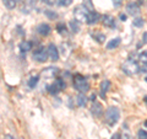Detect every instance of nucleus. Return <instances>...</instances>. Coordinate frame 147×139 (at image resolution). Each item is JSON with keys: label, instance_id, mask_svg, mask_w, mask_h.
I'll use <instances>...</instances> for the list:
<instances>
[{"label": "nucleus", "instance_id": "22", "mask_svg": "<svg viewBox=\"0 0 147 139\" xmlns=\"http://www.w3.org/2000/svg\"><path fill=\"white\" fill-rule=\"evenodd\" d=\"M145 24V21H144V18H141V17H136L134 21H132V25H134L135 27H142Z\"/></svg>", "mask_w": 147, "mask_h": 139}, {"label": "nucleus", "instance_id": "7", "mask_svg": "<svg viewBox=\"0 0 147 139\" xmlns=\"http://www.w3.org/2000/svg\"><path fill=\"white\" fill-rule=\"evenodd\" d=\"M48 54H49V59L52 62H57L59 61V52H58V48L54 43H49L48 46Z\"/></svg>", "mask_w": 147, "mask_h": 139}, {"label": "nucleus", "instance_id": "20", "mask_svg": "<svg viewBox=\"0 0 147 139\" xmlns=\"http://www.w3.org/2000/svg\"><path fill=\"white\" fill-rule=\"evenodd\" d=\"M38 81H39V76H32L30 80H28V87L30 89H33V87L38 84Z\"/></svg>", "mask_w": 147, "mask_h": 139}, {"label": "nucleus", "instance_id": "2", "mask_svg": "<svg viewBox=\"0 0 147 139\" xmlns=\"http://www.w3.org/2000/svg\"><path fill=\"white\" fill-rule=\"evenodd\" d=\"M119 118H120V111L118 107L112 106V107L107 108V111H105V121L108 122V124L114 126L119 121Z\"/></svg>", "mask_w": 147, "mask_h": 139}, {"label": "nucleus", "instance_id": "26", "mask_svg": "<svg viewBox=\"0 0 147 139\" xmlns=\"http://www.w3.org/2000/svg\"><path fill=\"white\" fill-rule=\"evenodd\" d=\"M71 3H72V0H58V4L60 6H69V5H71Z\"/></svg>", "mask_w": 147, "mask_h": 139}, {"label": "nucleus", "instance_id": "21", "mask_svg": "<svg viewBox=\"0 0 147 139\" xmlns=\"http://www.w3.org/2000/svg\"><path fill=\"white\" fill-rule=\"evenodd\" d=\"M82 5H84L87 10L88 11H94V7H93V4H92V1L91 0H84V4H82Z\"/></svg>", "mask_w": 147, "mask_h": 139}, {"label": "nucleus", "instance_id": "28", "mask_svg": "<svg viewBox=\"0 0 147 139\" xmlns=\"http://www.w3.org/2000/svg\"><path fill=\"white\" fill-rule=\"evenodd\" d=\"M57 30H58V32L59 33H65V25L64 24H58L57 25Z\"/></svg>", "mask_w": 147, "mask_h": 139}, {"label": "nucleus", "instance_id": "5", "mask_svg": "<svg viewBox=\"0 0 147 139\" xmlns=\"http://www.w3.org/2000/svg\"><path fill=\"white\" fill-rule=\"evenodd\" d=\"M90 12L91 11L87 10L84 5H80V6L75 7V10H74V16H75L76 20H79L80 22H84V21L87 22V18H88Z\"/></svg>", "mask_w": 147, "mask_h": 139}, {"label": "nucleus", "instance_id": "31", "mask_svg": "<svg viewBox=\"0 0 147 139\" xmlns=\"http://www.w3.org/2000/svg\"><path fill=\"white\" fill-rule=\"evenodd\" d=\"M119 17H120L121 21H126V15H125V14H120V15H119Z\"/></svg>", "mask_w": 147, "mask_h": 139}, {"label": "nucleus", "instance_id": "14", "mask_svg": "<svg viewBox=\"0 0 147 139\" xmlns=\"http://www.w3.org/2000/svg\"><path fill=\"white\" fill-rule=\"evenodd\" d=\"M99 89H100V96L105 97V94L108 92V90L110 89V81L109 80H103L102 82H100V86H99Z\"/></svg>", "mask_w": 147, "mask_h": 139}, {"label": "nucleus", "instance_id": "18", "mask_svg": "<svg viewBox=\"0 0 147 139\" xmlns=\"http://www.w3.org/2000/svg\"><path fill=\"white\" fill-rule=\"evenodd\" d=\"M76 102H77V106H80V107H84V106H86L87 97L85 96V94L80 92V94L77 95V97H76Z\"/></svg>", "mask_w": 147, "mask_h": 139}, {"label": "nucleus", "instance_id": "27", "mask_svg": "<svg viewBox=\"0 0 147 139\" xmlns=\"http://www.w3.org/2000/svg\"><path fill=\"white\" fill-rule=\"evenodd\" d=\"M137 136H139L140 139H147V132L144 131V129H140V131L137 132Z\"/></svg>", "mask_w": 147, "mask_h": 139}, {"label": "nucleus", "instance_id": "35", "mask_svg": "<svg viewBox=\"0 0 147 139\" xmlns=\"http://www.w3.org/2000/svg\"><path fill=\"white\" fill-rule=\"evenodd\" d=\"M91 100H92V101H94V100H96V95H94V94L91 96Z\"/></svg>", "mask_w": 147, "mask_h": 139}, {"label": "nucleus", "instance_id": "30", "mask_svg": "<svg viewBox=\"0 0 147 139\" xmlns=\"http://www.w3.org/2000/svg\"><path fill=\"white\" fill-rule=\"evenodd\" d=\"M44 1L47 3L48 5H54V4H55V1H57V0H44Z\"/></svg>", "mask_w": 147, "mask_h": 139}, {"label": "nucleus", "instance_id": "4", "mask_svg": "<svg viewBox=\"0 0 147 139\" xmlns=\"http://www.w3.org/2000/svg\"><path fill=\"white\" fill-rule=\"evenodd\" d=\"M49 58L48 54V48H45L44 46H39L37 49H34L33 52V59L39 63H44Z\"/></svg>", "mask_w": 147, "mask_h": 139}, {"label": "nucleus", "instance_id": "33", "mask_svg": "<svg viewBox=\"0 0 147 139\" xmlns=\"http://www.w3.org/2000/svg\"><path fill=\"white\" fill-rule=\"evenodd\" d=\"M144 42L147 43V32H145V33H144Z\"/></svg>", "mask_w": 147, "mask_h": 139}, {"label": "nucleus", "instance_id": "9", "mask_svg": "<svg viewBox=\"0 0 147 139\" xmlns=\"http://www.w3.org/2000/svg\"><path fill=\"white\" fill-rule=\"evenodd\" d=\"M58 73H59V69L57 67H48L42 72V75L45 79H52V78H54L55 75H57Z\"/></svg>", "mask_w": 147, "mask_h": 139}, {"label": "nucleus", "instance_id": "1", "mask_svg": "<svg viewBox=\"0 0 147 139\" xmlns=\"http://www.w3.org/2000/svg\"><path fill=\"white\" fill-rule=\"evenodd\" d=\"M74 87H75L77 91L85 94V92L90 90V84L85 76L80 75V74H76V75L74 76Z\"/></svg>", "mask_w": 147, "mask_h": 139}, {"label": "nucleus", "instance_id": "24", "mask_svg": "<svg viewBox=\"0 0 147 139\" xmlns=\"http://www.w3.org/2000/svg\"><path fill=\"white\" fill-rule=\"evenodd\" d=\"M139 61L142 64H147V50H145V52L139 54Z\"/></svg>", "mask_w": 147, "mask_h": 139}, {"label": "nucleus", "instance_id": "15", "mask_svg": "<svg viewBox=\"0 0 147 139\" xmlns=\"http://www.w3.org/2000/svg\"><path fill=\"white\" fill-rule=\"evenodd\" d=\"M69 26H70V30L74 32V33H77V32H80L81 30V25H80V21L79 20H71L69 22Z\"/></svg>", "mask_w": 147, "mask_h": 139}, {"label": "nucleus", "instance_id": "29", "mask_svg": "<svg viewBox=\"0 0 147 139\" xmlns=\"http://www.w3.org/2000/svg\"><path fill=\"white\" fill-rule=\"evenodd\" d=\"M120 139H132V137L127 131H125V132H123V134L120 136Z\"/></svg>", "mask_w": 147, "mask_h": 139}, {"label": "nucleus", "instance_id": "25", "mask_svg": "<svg viewBox=\"0 0 147 139\" xmlns=\"http://www.w3.org/2000/svg\"><path fill=\"white\" fill-rule=\"evenodd\" d=\"M92 36H93L94 38L97 40V42H99V43H103L104 40H105V37H104L103 33H92Z\"/></svg>", "mask_w": 147, "mask_h": 139}, {"label": "nucleus", "instance_id": "36", "mask_svg": "<svg viewBox=\"0 0 147 139\" xmlns=\"http://www.w3.org/2000/svg\"><path fill=\"white\" fill-rule=\"evenodd\" d=\"M30 1H31L32 4H33V3H36V1H37V0H30Z\"/></svg>", "mask_w": 147, "mask_h": 139}, {"label": "nucleus", "instance_id": "13", "mask_svg": "<svg viewBox=\"0 0 147 139\" xmlns=\"http://www.w3.org/2000/svg\"><path fill=\"white\" fill-rule=\"evenodd\" d=\"M99 20H100V15H99V14L96 12V11H92V12H90L88 18H87V24H88V25H94V24H97Z\"/></svg>", "mask_w": 147, "mask_h": 139}, {"label": "nucleus", "instance_id": "6", "mask_svg": "<svg viewBox=\"0 0 147 139\" xmlns=\"http://www.w3.org/2000/svg\"><path fill=\"white\" fill-rule=\"evenodd\" d=\"M66 87V84L64 82V80L63 79H57L52 85H49L48 86V91L50 92L52 95H57V94H59L61 90H64Z\"/></svg>", "mask_w": 147, "mask_h": 139}, {"label": "nucleus", "instance_id": "32", "mask_svg": "<svg viewBox=\"0 0 147 139\" xmlns=\"http://www.w3.org/2000/svg\"><path fill=\"white\" fill-rule=\"evenodd\" d=\"M141 70L142 72H147V64H142V67H141Z\"/></svg>", "mask_w": 147, "mask_h": 139}, {"label": "nucleus", "instance_id": "37", "mask_svg": "<svg viewBox=\"0 0 147 139\" xmlns=\"http://www.w3.org/2000/svg\"><path fill=\"white\" fill-rule=\"evenodd\" d=\"M145 127L147 128V121H145Z\"/></svg>", "mask_w": 147, "mask_h": 139}, {"label": "nucleus", "instance_id": "23", "mask_svg": "<svg viewBox=\"0 0 147 139\" xmlns=\"http://www.w3.org/2000/svg\"><path fill=\"white\" fill-rule=\"evenodd\" d=\"M44 15L47 16L48 18H50V20H54V18L58 17V14H57V12L50 11V10H45V11H44Z\"/></svg>", "mask_w": 147, "mask_h": 139}, {"label": "nucleus", "instance_id": "39", "mask_svg": "<svg viewBox=\"0 0 147 139\" xmlns=\"http://www.w3.org/2000/svg\"><path fill=\"white\" fill-rule=\"evenodd\" d=\"M146 81H147V76H146Z\"/></svg>", "mask_w": 147, "mask_h": 139}, {"label": "nucleus", "instance_id": "17", "mask_svg": "<svg viewBox=\"0 0 147 139\" xmlns=\"http://www.w3.org/2000/svg\"><path fill=\"white\" fill-rule=\"evenodd\" d=\"M120 42H121L120 37H115V38L110 40L108 42V44H107V49H114V48L119 47V46H120Z\"/></svg>", "mask_w": 147, "mask_h": 139}, {"label": "nucleus", "instance_id": "34", "mask_svg": "<svg viewBox=\"0 0 147 139\" xmlns=\"http://www.w3.org/2000/svg\"><path fill=\"white\" fill-rule=\"evenodd\" d=\"M5 139H15L12 136H5Z\"/></svg>", "mask_w": 147, "mask_h": 139}, {"label": "nucleus", "instance_id": "10", "mask_svg": "<svg viewBox=\"0 0 147 139\" xmlns=\"http://www.w3.org/2000/svg\"><path fill=\"white\" fill-rule=\"evenodd\" d=\"M37 32H38L40 36L47 37L50 35V32H52V27H50L48 24H40V25L37 26Z\"/></svg>", "mask_w": 147, "mask_h": 139}, {"label": "nucleus", "instance_id": "16", "mask_svg": "<svg viewBox=\"0 0 147 139\" xmlns=\"http://www.w3.org/2000/svg\"><path fill=\"white\" fill-rule=\"evenodd\" d=\"M18 48H20L22 53L28 52V50L32 49V42H30V41H22V42L18 44Z\"/></svg>", "mask_w": 147, "mask_h": 139}, {"label": "nucleus", "instance_id": "19", "mask_svg": "<svg viewBox=\"0 0 147 139\" xmlns=\"http://www.w3.org/2000/svg\"><path fill=\"white\" fill-rule=\"evenodd\" d=\"M3 3L9 10H12L16 6V0H3Z\"/></svg>", "mask_w": 147, "mask_h": 139}, {"label": "nucleus", "instance_id": "12", "mask_svg": "<svg viewBox=\"0 0 147 139\" xmlns=\"http://www.w3.org/2000/svg\"><path fill=\"white\" fill-rule=\"evenodd\" d=\"M102 22L105 27H110V29L115 27V20H114V17L110 16V15H104L102 17Z\"/></svg>", "mask_w": 147, "mask_h": 139}, {"label": "nucleus", "instance_id": "3", "mask_svg": "<svg viewBox=\"0 0 147 139\" xmlns=\"http://www.w3.org/2000/svg\"><path fill=\"white\" fill-rule=\"evenodd\" d=\"M121 69H123L124 73L127 74V75H135V74H137L141 70L139 64H137L135 61H131V59H129V61H126L124 63Z\"/></svg>", "mask_w": 147, "mask_h": 139}, {"label": "nucleus", "instance_id": "38", "mask_svg": "<svg viewBox=\"0 0 147 139\" xmlns=\"http://www.w3.org/2000/svg\"><path fill=\"white\" fill-rule=\"evenodd\" d=\"M145 102H146V104H147V96H146V97H145Z\"/></svg>", "mask_w": 147, "mask_h": 139}, {"label": "nucleus", "instance_id": "8", "mask_svg": "<svg viewBox=\"0 0 147 139\" xmlns=\"http://www.w3.org/2000/svg\"><path fill=\"white\" fill-rule=\"evenodd\" d=\"M126 11H127L129 15H131V16L139 15V14H140V5L136 1L129 3L127 5H126Z\"/></svg>", "mask_w": 147, "mask_h": 139}, {"label": "nucleus", "instance_id": "11", "mask_svg": "<svg viewBox=\"0 0 147 139\" xmlns=\"http://www.w3.org/2000/svg\"><path fill=\"white\" fill-rule=\"evenodd\" d=\"M91 112L93 113V116H96V117H102V113H103L102 105H100L99 102H96V101H93L92 107H91Z\"/></svg>", "mask_w": 147, "mask_h": 139}]
</instances>
